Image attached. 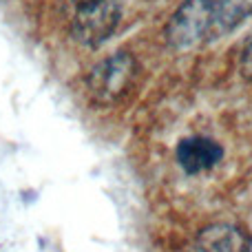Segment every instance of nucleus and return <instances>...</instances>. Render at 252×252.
I'll return each mask as SVG.
<instances>
[{
  "instance_id": "obj_1",
  "label": "nucleus",
  "mask_w": 252,
  "mask_h": 252,
  "mask_svg": "<svg viewBox=\"0 0 252 252\" xmlns=\"http://www.w3.org/2000/svg\"><path fill=\"white\" fill-rule=\"evenodd\" d=\"M219 0H184L166 25V42L175 51H186L206 42Z\"/></svg>"
},
{
  "instance_id": "obj_2",
  "label": "nucleus",
  "mask_w": 252,
  "mask_h": 252,
  "mask_svg": "<svg viewBox=\"0 0 252 252\" xmlns=\"http://www.w3.org/2000/svg\"><path fill=\"white\" fill-rule=\"evenodd\" d=\"M137 62L130 53L118 51L104 58L89 75V91L100 104H113L135 82Z\"/></svg>"
},
{
  "instance_id": "obj_3",
  "label": "nucleus",
  "mask_w": 252,
  "mask_h": 252,
  "mask_svg": "<svg viewBox=\"0 0 252 252\" xmlns=\"http://www.w3.org/2000/svg\"><path fill=\"white\" fill-rule=\"evenodd\" d=\"M122 0H84L73 20V33L89 47L102 44L120 25Z\"/></svg>"
},
{
  "instance_id": "obj_4",
  "label": "nucleus",
  "mask_w": 252,
  "mask_h": 252,
  "mask_svg": "<svg viewBox=\"0 0 252 252\" xmlns=\"http://www.w3.org/2000/svg\"><path fill=\"white\" fill-rule=\"evenodd\" d=\"M177 161L188 175H199L215 168L223 159V146L206 135H192L177 144Z\"/></svg>"
},
{
  "instance_id": "obj_5",
  "label": "nucleus",
  "mask_w": 252,
  "mask_h": 252,
  "mask_svg": "<svg viewBox=\"0 0 252 252\" xmlns=\"http://www.w3.org/2000/svg\"><path fill=\"white\" fill-rule=\"evenodd\" d=\"M252 237L237 223H213L197 237V252H250Z\"/></svg>"
},
{
  "instance_id": "obj_6",
  "label": "nucleus",
  "mask_w": 252,
  "mask_h": 252,
  "mask_svg": "<svg viewBox=\"0 0 252 252\" xmlns=\"http://www.w3.org/2000/svg\"><path fill=\"white\" fill-rule=\"evenodd\" d=\"M252 16V0H219L208 40H219L237 31Z\"/></svg>"
},
{
  "instance_id": "obj_7",
  "label": "nucleus",
  "mask_w": 252,
  "mask_h": 252,
  "mask_svg": "<svg viewBox=\"0 0 252 252\" xmlns=\"http://www.w3.org/2000/svg\"><path fill=\"white\" fill-rule=\"evenodd\" d=\"M241 73L252 80V42L246 47L244 56H241Z\"/></svg>"
}]
</instances>
